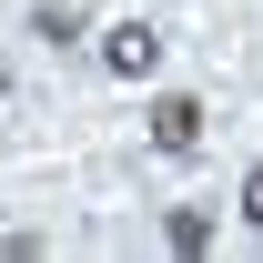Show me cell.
Here are the masks:
<instances>
[{
    "mask_svg": "<svg viewBox=\"0 0 263 263\" xmlns=\"http://www.w3.org/2000/svg\"><path fill=\"white\" fill-rule=\"evenodd\" d=\"M31 41H41V51H71V41H81V10H71V0H41V10H31Z\"/></svg>",
    "mask_w": 263,
    "mask_h": 263,
    "instance_id": "cell-3",
    "label": "cell"
},
{
    "mask_svg": "<svg viewBox=\"0 0 263 263\" xmlns=\"http://www.w3.org/2000/svg\"><path fill=\"white\" fill-rule=\"evenodd\" d=\"M101 71H111V81H152V71H162V31H152V21H111V31H101Z\"/></svg>",
    "mask_w": 263,
    "mask_h": 263,
    "instance_id": "cell-2",
    "label": "cell"
},
{
    "mask_svg": "<svg viewBox=\"0 0 263 263\" xmlns=\"http://www.w3.org/2000/svg\"><path fill=\"white\" fill-rule=\"evenodd\" d=\"M142 122H152V152H162V162H193V152H202V122H213V111H202L193 91H152V111H142Z\"/></svg>",
    "mask_w": 263,
    "mask_h": 263,
    "instance_id": "cell-1",
    "label": "cell"
},
{
    "mask_svg": "<svg viewBox=\"0 0 263 263\" xmlns=\"http://www.w3.org/2000/svg\"><path fill=\"white\" fill-rule=\"evenodd\" d=\"M233 213H243V223H253V233H263V162H253V172H243V202H233Z\"/></svg>",
    "mask_w": 263,
    "mask_h": 263,
    "instance_id": "cell-5",
    "label": "cell"
},
{
    "mask_svg": "<svg viewBox=\"0 0 263 263\" xmlns=\"http://www.w3.org/2000/svg\"><path fill=\"white\" fill-rule=\"evenodd\" d=\"M0 101H10V61H0Z\"/></svg>",
    "mask_w": 263,
    "mask_h": 263,
    "instance_id": "cell-6",
    "label": "cell"
},
{
    "mask_svg": "<svg viewBox=\"0 0 263 263\" xmlns=\"http://www.w3.org/2000/svg\"><path fill=\"white\" fill-rule=\"evenodd\" d=\"M162 243H172V253H213V213H202V202L162 213Z\"/></svg>",
    "mask_w": 263,
    "mask_h": 263,
    "instance_id": "cell-4",
    "label": "cell"
}]
</instances>
